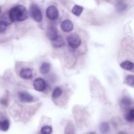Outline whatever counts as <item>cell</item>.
Masks as SVG:
<instances>
[{"label": "cell", "instance_id": "obj_13", "mask_svg": "<svg viewBox=\"0 0 134 134\" xmlns=\"http://www.w3.org/2000/svg\"><path fill=\"white\" fill-rule=\"evenodd\" d=\"M52 44L55 48H60L64 46V41L61 36H59L54 40L52 41Z\"/></svg>", "mask_w": 134, "mask_h": 134}, {"label": "cell", "instance_id": "obj_10", "mask_svg": "<svg viewBox=\"0 0 134 134\" xmlns=\"http://www.w3.org/2000/svg\"><path fill=\"white\" fill-rule=\"evenodd\" d=\"M132 100L130 98L127 96H124L122 97L120 101V106L123 108H128L132 104Z\"/></svg>", "mask_w": 134, "mask_h": 134}, {"label": "cell", "instance_id": "obj_9", "mask_svg": "<svg viewBox=\"0 0 134 134\" xmlns=\"http://www.w3.org/2000/svg\"><path fill=\"white\" fill-rule=\"evenodd\" d=\"M47 36L49 38V39H50L51 41H53L54 39H55L58 36L57 29L53 27H51L47 30Z\"/></svg>", "mask_w": 134, "mask_h": 134}, {"label": "cell", "instance_id": "obj_7", "mask_svg": "<svg viewBox=\"0 0 134 134\" xmlns=\"http://www.w3.org/2000/svg\"><path fill=\"white\" fill-rule=\"evenodd\" d=\"M61 28L65 32H70L73 29V24L70 20H64L62 21L61 24Z\"/></svg>", "mask_w": 134, "mask_h": 134}, {"label": "cell", "instance_id": "obj_6", "mask_svg": "<svg viewBox=\"0 0 134 134\" xmlns=\"http://www.w3.org/2000/svg\"><path fill=\"white\" fill-rule=\"evenodd\" d=\"M19 100L24 103H30L33 101L34 97L26 91H20L18 94Z\"/></svg>", "mask_w": 134, "mask_h": 134}, {"label": "cell", "instance_id": "obj_5", "mask_svg": "<svg viewBox=\"0 0 134 134\" xmlns=\"http://www.w3.org/2000/svg\"><path fill=\"white\" fill-rule=\"evenodd\" d=\"M46 15L49 19L55 20L59 16V12L54 6H50L46 10Z\"/></svg>", "mask_w": 134, "mask_h": 134}, {"label": "cell", "instance_id": "obj_19", "mask_svg": "<svg viewBox=\"0 0 134 134\" xmlns=\"http://www.w3.org/2000/svg\"><path fill=\"white\" fill-rule=\"evenodd\" d=\"M9 121L7 119L3 120L0 124V129L3 131H6L9 127Z\"/></svg>", "mask_w": 134, "mask_h": 134}, {"label": "cell", "instance_id": "obj_12", "mask_svg": "<svg viewBox=\"0 0 134 134\" xmlns=\"http://www.w3.org/2000/svg\"><path fill=\"white\" fill-rule=\"evenodd\" d=\"M100 132L103 134H107L108 133L110 130L109 125L107 122H103L100 123L98 127Z\"/></svg>", "mask_w": 134, "mask_h": 134}, {"label": "cell", "instance_id": "obj_21", "mask_svg": "<svg viewBox=\"0 0 134 134\" xmlns=\"http://www.w3.org/2000/svg\"><path fill=\"white\" fill-rule=\"evenodd\" d=\"M8 23L5 21H0V33L4 32L7 28Z\"/></svg>", "mask_w": 134, "mask_h": 134}, {"label": "cell", "instance_id": "obj_11", "mask_svg": "<svg viewBox=\"0 0 134 134\" xmlns=\"http://www.w3.org/2000/svg\"><path fill=\"white\" fill-rule=\"evenodd\" d=\"M120 66L127 71H132L133 69V63L128 60H126L121 62L120 64Z\"/></svg>", "mask_w": 134, "mask_h": 134}, {"label": "cell", "instance_id": "obj_15", "mask_svg": "<svg viewBox=\"0 0 134 134\" xmlns=\"http://www.w3.org/2000/svg\"><path fill=\"white\" fill-rule=\"evenodd\" d=\"M125 119L128 122H133L134 121V109H130L125 115Z\"/></svg>", "mask_w": 134, "mask_h": 134}, {"label": "cell", "instance_id": "obj_23", "mask_svg": "<svg viewBox=\"0 0 134 134\" xmlns=\"http://www.w3.org/2000/svg\"><path fill=\"white\" fill-rule=\"evenodd\" d=\"M117 134H127V133L124 131H119Z\"/></svg>", "mask_w": 134, "mask_h": 134}, {"label": "cell", "instance_id": "obj_16", "mask_svg": "<svg viewBox=\"0 0 134 134\" xmlns=\"http://www.w3.org/2000/svg\"><path fill=\"white\" fill-rule=\"evenodd\" d=\"M62 94V90L59 86L55 87L52 93V97L53 99H57Z\"/></svg>", "mask_w": 134, "mask_h": 134}, {"label": "cell", "instance_id": "obj_25", "mask_svg": "<svg viewBox=\"0 0 134 134\" xmlns=\"http://www.w3.org/2000/svg\"><path fill=\"white\" fill-rule=\"evenodd\" d=\"M1 11H2V9H1V7H0V14H1Z\"/></svg>", "mask_w": 134, "mask_h": 134}, {"label": "cell", "instance_id": "obj_4", "mask_svg": "<svg viewBox=\"0 0 134 134\" xmlns=\"http://www.w3.org/2000/svg\"><path fill=\"white\" fill-rule=\"evenodd\" d=\"M34 88L38 92H43L46 88V81L41 77L36 78L32 83Z\"/></svg>", "mask_w": 134, "mask_h": 134}, {"label": "cell", "instance_id": "obj_2", "mask_svg": "<svg viewBox=\"0 0 134 134\" xmlns=\"http://www.w3.org/2000/svg\"><path fill=\"white\" fill-rule=\"evenodd\" d=\"M29 14L30 16L37 22H40L42 19L41 11L38 6L36 4L31 5L29 8Z\"/></svg>", "mask_w": 134, "mask_h": 134}, {"label": "cell", "instance_id": "obj_17", "mask_svg": "<svg viewBox=\"0 0 134 134\" xmlns=\"http://www.w3.org/2000/svg\"><path fill=\"white\" fill-rule=\"evenodd\" d=\"M83 10V7L78 5H75L72 9V13L76 16H80Z\"/></svg>", "mask_w": 134, "mask_h": 134}, {"label": "cell", "instance_id": "obj_18", "mask_svg": "<svg viewBox=\"0 0 134 134\" xmlns=\"http://www.w3.org/2000/svg\"><path fill=\"white\" fill-rule=\"evenodd\" d=\"M52 132V128L51 126L45 125L42 126L40 129L41 134H51Z\"/></svg>", "mask_w": 134, "mask_h": 134}, {"label": "cell", "instance_id": "obj_8", "mask_svg": "<svg viewBox=\"0 0 134 134\" xmlns=\"http://www.w3.org/2000/svg\"><path fill=\"white\" fill-rule=\"evenodd\" d=\"M19 76L24 79H30L32 77V71L28 68H23L19 72Z\"/></svg>", "mask_w": 134, "mask_h": 134}, {"label": "cell", "instance_id": "obj_1", "mask_svg": "<svg viewBox=\"0 0 134 134\" xmlns=\"http://www.w3.org/2000/svg\"><path fill=\"white\" fill-rule=\"evenodd\" d=\"M8 17L11 22L21 21L27 18L28 12L25 7L21 5H18L9 10Z\"/></svg>", "mask_w": 134, "mask_h": 134}, {"label": "cell", "instance_id": "obj_20", "mask_svg": "<svg viewBox=\"0 0 134 134\" xmlns=\"http://www.w3.org/2000/svg\"><path fill=\"white\" fill-rule=\"evenodd\" d=\"M125 83L129 86L133 87L134 86V76L133 75H128L125 79Z\"/></svg>", "mask_w": 134, "mask_h": 134}, {"label": "cell", "instance_id": "obj_24", "mask_svg": "<svg viewBox=\"0 0 134 134\" xmlns=\"http://www.w3.org/2000/svg\"><path fill=\"white\" fill-rule=\"evenodd\" d=\"M87 134H95V133H94V132H91L88 133H87Z\"/></svg>", "mask_w": 134, "mask_h": 134}, {"label": "cell", "instance_id": "obj_22", "mask_svg": "<svg viewBox=\"0 0 134 134\" xmlns=\"http://www.w3.org/2000/svg\"><path fill=\"white\" fill-rule=\"evenodd\" d=\"M126 8V5L122 2L119 3L117 5V9L118 12H122L124 10H125Z\"/></svg>", "mask_w": 134, "mask_h": 134}, {"label": "cell", "instance_id": "obj_14", "mask_svg": "<svg viewBox=\"0 0 134 134\" xmlns=\"http://www.w3.org/2000/svg\"><path fill=\"white\" fill-rule=\"evenodd\" d=\"M50 70V64L47 62H43L40 67V72L42 74H46Z\"/></svg>", "mask_w": 134, "mask_h": 134}, {"label": "cell", "instance_id": "obj_3", "mask_svg": "<svg viewBox=\"0 0 134 134\" xmlns=\"http://www.w3.org/2000/svg\"><path fill=\"white\" fill-rule=\"evenodd\" d=\"M67 41L69 45L73 49H76L78 48L81 43V40L80 38L77 35L75 34H72L70 35L68 37Z\"/></svg>", "mask_w": 134, "mask_h": 134}]
</instances>
